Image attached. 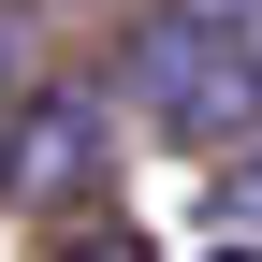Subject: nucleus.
<instances>
[{
	"label": "nucleus",
	"instance_id": "obj_4",
	"mask_svg": "<svg viewBox=\"0 0 262 262\" xmlns=\"http://www.w3.org/2000/svg\"><path fill=\"white\" fill-rule=\"evenodd\" d=\"M58 262H146V233H131V219H88V233L58 248Z\"/></svg>",
	"mask_w": 262,
	"mask_h": 262
},
{
	"label": "nucleus",
	"instance_id": "obj_2",
	"mask_svg": "<svg viewBox=\"0 0 262 262\" xmlns=\"http://www.w3.org/2000/svg\"><path fill=\"white\" fill-rule=\"evenodd\" d=\"M102 88H15L0 102V204H73V189H102Z\"/></svg>",
	"mask_w": 262,
	"mask_h": 262
},
{
	"label": "nucleus",
	"instance_id": "obj_5",
	"mask_svg": "<svg viewBox=\"0 0 262 262\" xmlns=\"http://www.w3.org/2000/svg\"><path fill=\"white\" fill-rule=\"evenodd\" d=\"M15 88H29V44H15V15H0V102H15Z\"/></svg>",
	"mask_w": 262,
	"mask_h": 262
},
{
	"label": "nucleus",
	"instance_id": "obj_6",
	"mask_svg": "<svg viewBox=\"0 0 262 262\" xmlns=\"http://www.w3.org/2000/svg\"><path fill=\"white\" fill-rule=\"evenodd\" d=\"M219 262H262V248H219Z\"/></svg>",
	"mask_w": 262,
	"mask_h": 262
},
{
	"label": "nucleus",
	"instance_id": "obj_3",
	"mask_svg": "<svg viewBox=\"0 0 262 262\" xmlns=\"http://www.w3.org/2000/svg\"><path fill=\"white\" fill-rule=\"evenodd\" d=\"M219 204H233V219H248V233H262V117L233 131V189H219Z\"/></svg>",
	"mask_w": 262,
	"mask_h": 262
},
{
	"label": "nucleus",
	"instance_id": "obj_1",
	"mask_svg": "<svg viewBox=\"0 0 262 262\" xmlns=\"http://www.w3.org/2000/svg\"><path fill=\"white\" fill-rule=\"evenodd\" d=\"M117 73H131V102H146L160 131L233 146V131L262 117V0H160Z\"/></svg>",
	"mask_w": 262,
	"mask_h": 262
}]
</instances>
